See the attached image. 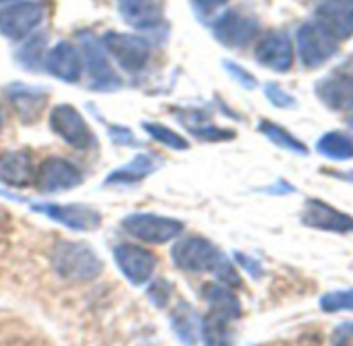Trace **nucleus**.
Instances as JSON below:
<instances>
[{"instance_id": "f257e3e1", "label": "nucleus", "mask_w": 353, "mask_h": 346, "mask_svg": "<svg viewBox=\"0 0 353 346\" xmlns=\"http://www.w3.org/2000/svg\"><path fill=\"white\" fill-rule=\"evenodd\" d=\"M52 266L59 276L69 282H90L98 278L104 263L92 247L75 241H61L52 249Z\"/></svg>"}, {"instance_id": "f03ea898", "label": "nucleus", "mask_w": 353, "mask_h": 346, "mask_svg": "<svg viewBox=\"0 0 353 346\" xmlns=\"http://www.w3.org/2000/svg\"><path fill=\"white\" fill-rule=\"evenodd\" d=\"M104 52L117 63L119 69L125 73H141L152 56L150 42L141 36L135 34H119V32H108L100 40Z\"/></svg>"}, {"instance_id": "7ed1b4c3", "label": "nucleus", "mask_w": 353, "mask_h": 346, "mask_svg": "<svg viewBox=\"0 0 353 346\" xmlns=\"http://www.w3.org/2000/svg\"><path fill=\"white\" fill-rule=\"evenodd\" d=\"M46 19V7L40 0H15L0 9V34L9 40L30 38Z\"/></svg>"}, {"instance_id": "20e7f679", "label": "nucleus", "mask_w": 353, "mask_h": 346, "mask_svg": "<svg viewBox=\"0 0 353 346\" xmlns=\"http://www.w3.org/2000/svg\"><path fill=\"white\" fill-rule=\"evenodd\" d=\"M295 42H297L299 61L305 69L322 67L339 50V40L318 21L303 23L295 34Z\"/></svg>"}, {"instance_id": "39448f33", "label": "nucleus", "mask_w": 353, "mask_h": 346, "mask_svg": "<svg viewBox=\"0 0 353 346\" xmlns=\"http://www.w3.org/2000/svg\"><path fill=\"white\" fill-rule=\"evenodd\" d=\"M123 230H127L131 237L150 243V245H162L168 243L172 239H176L185 224L176 218H168V216H158V214H129L123 218Z\"/></svg>"}, {"instance_id": "423d86ee", "label": "nucleus", "mask_w": 353, "mask_h": 346, "mask_svg": "<svg viewBox=\"0 0 353 346\" xmlns=\"http://www.w3.org/2000/svg\"><path fill=\"white\" fill-rule=\"evenodd\" d=\"M172 263L183 272H214L225 255L202 237H185L172 247Z\"/></svg>"}, {"instance_id": "0eeeda50", "label": "nucleus", "mask_w": 353, "mask_h": 346, "mask_svg": "<svg viewBox=\"0 0 353 346\" xmlns=\"http://www.w3.org/2000/svg\"><path fill=\"white\" fill-rule=\"evenodd\" d=\"M50 129L59 135L67 145L85 151L96 145L94 131L81 116V112L71 104H59L50 112Z\"/></svg>"}, {"instance_id": "6e6552de", "label": "nucleus", "mask_w": 353, "mask_h": 346, "mask_svg": "<svg viewBox=\"0 0 353 346\" xmlns=\"http://www.w3.org/2000/svg\"><path fill=\"white\" fill-rule=\"evenodd\" d=\"M83 181V172L65 158H46L36 168L34 187L42 193H63L71 191Z\"/></svg>"}, {"instance_id": "1a4fd4ad", "label": "nucleus", "mask_w": 353, "mask_h": 346, "mask_svg": "<svg viewBox=\"0 0 353 346\" xmlns=\"http://www.w3.org/2000/svg\"><path fill=\"white\" fill-rule=\"evenodd\" d=\"M260 32L256 17L243 11H227L212 23L214 38L227 48H245Z\"/></svg>"}, {"instance_id": "9d476101", "label": "nucleus", "mask_w": 353, "mask_h": 346, "mask_svg": "<svg viewBox=\"0 0 353 346\" xmlns=\"http://www.w3.org/2000/svg\"><path fill=\"white\" fill-rule=\"evenodd\" d=\"M79 42L83 48V52H81L83 69H88V73H90L92 87L98 91H112V89L121 87V77L114 73L102 44L92 36H79Z\"/></svg>"}, {"instance_id": "9b49d317", "label": "nucleus", "mask_w": 353, "mask_h": 346, "mask_svg": "<svg viewBox=\"0 0 353 346\" xmlns=\"http://www.w3.org/2000/svg\"><path fill=\"white\" fill-rule=\"evenodd\" d=\"M44 69L48 71V75H52L65 83H77L83 75L81 50L69 42H59L50 50H46Z\"/></svg>"}, {"instance_id": "f8f14e48", "label": "nucleus", "mask_w": 353, "mask_h": 346, "mask_svg": "<svg viewBox=\"0 0 353 346\" xmlns=\"http://www.w3.org/2000/svg\"><path fill=\"white\" fill-rule=\"evenodd\" d=\"M34 212L44 214L46 218L71 228V230H96L102 224V216L81 204H71V206H59V204H40L34 206Z\"/></svg>"}, {"instance_id": "ddd939ff", "label": "nucleus", "mask_w": 353, "mask_h": 346, "mask_svg": "<svg viewBox=\"0 0 353 346\" xmlns=\"http://www.w3.org/2000/svg\"><path fill=\"white\" fill-rule=\"evenodd\" d=\"M114 261L123 272V276L135 286L145 284L156 268V257L148 249L129 243L114 247Z\"/></svg>"}, {"instance_id": "4468645a", "label": "nucleus", "mask_w": 353, "mask_h": 346, "mask_svg": "<svg viewBox=\"0 0 353 346\" xmlns=\"http://www.w3.org/2000/svg\"><path fill=\"white\" fill-rule=\"evenodd\" d=\"M256 61L276 73H287L293 67V42L283 32L266 34L256 46Z\"/></svg>"}, {"instance_id": "2eb2a0df", "label": "nucleus", "mask_w": 353, "mask_h": 346, "mask_svg": "<svg viewBox=\"0 0 353 346\" xmlns=\"http://www.w3.org/2000/svg\"><path fill=\"white\" fill-rule=\"evenodd\" d=\"M301 220L305 226L326 230V233H339V235L353 233V218L349 214L334 210L332 206H328L320 199H307L305 202Z\"/></svg>"}, {"instance_id": "dca6fc26", "label": "nucleus", "mask_w": 353, "mask_h": 346, "mask_svg": "<svg viewBox=\"0 0 353 346\" xmlns=\"http://www.w3.org/2000/svg\"><path fill=\"white\" fill-rule=\"evenodd\" d=\"M36 164L28 151H9L0 155V183L15 189L34 187Z\"/></svg>"}, {"instance_id": "f3484780", "label": "nucleus", "mask_w": 353, "mask_h": 346, "mask_svg": "<svg viewBox=\"0 0 353 346\" xmlns=\"http://www.w3.org/2000/svg\"><path fill=\"white\" fill-rule=\"evenodd\" d=\"M316 94L324 106L336 112H349L353 110V75L345 71L332 73L316 85Z\"/></svg>"}, {"instance_id": "a211bd4d", "label": "nucleus", "mask_w": 353, "mask_h": 346, "mask_svg": "<svg viewBox=\"0 0 353 346\" xmlns=\"http://www.w3.org/2000/svg\"><path fill=\"white\" fill-rule=\"evenodd\" d=\"M316 21L326 28L339 42L353 36V3L328 0L316 9Z\"/></svg>"}, {"instance_id": "6ab92c4d", "label": "nucleus", "mask_w": 353, "mask_h": 346, "mask_svg": "<svg viewBox=\"0 0 353 346\" xmlns=\"http://www.w3.org/2000/svg\"><path fill=\"white\" fill-rule=\"evenodd\" d=\"M9 102L13 104L15 112L21 116L23 122H34L42 114L46 102H48V91L42 87H30L26 83H13L7 89Z\"/></svg>"}, {"instance_id": "aec40b11", "label": "nucleus", "mask_w": 353, "mask_h": 346, "mask_svg": "<svg viewBox=\"0 0 353 346\" xmlns=\"http://www.w3.org/2000/svg\"><path fill=\"white\" fill-rule=\"evenodd\" d=\"M233 321H237L233 315L210 309L200 325L204 346H235V334L231 327Z\"/></svg>"}, {"instance_id": "412c9836", "label": "nucleus", "mask_w": 353, "mask_h": 346, "mask_svg": "<svg viewBox=\"0 0 353 346\" xmlns=\"http://www.w3.org/2000/svg\"><path fill=\"white\" fill-rule=\"evenodd\" d=\"M121 15L125 21L137 30H154L162 23V9L152 0H137V3H121Z\"/></svg>"}, {"instance_id": "4be33fe9", "label": "nucleus", "mask_w": 353, "mask_h": 346, "mask_svg": "<svg viewBox=\"0 0 353 346\" xmlns=\"http://www.w3.org/2000/svg\"><path fill=\"white\" fill-rule=\"evenodd\" d=\"M156 168L154 160L145 153H137L129 164L117 168L106 177V185H135L143 181L148 175H152Z\"/></svg>"}, {"instance_id": "5701e85b", "label": "nucleus", "mask_w": 353, "mask_h": 346, "mask_svg": "<svg viewBox=\"0 0 353 346\" xmlns=\"http://www.w3.org/2000/svg\"><path fill=\"white\" fill-rule=\"evenodd\" d=\"M172 329L174 334L179 336V340L188 346H194L198 336H200V325H202V319L198 317V313L194 311V307L181 303L172 311Z\"/></svg>"}, {"instance_id": "b1692460", "label": "nucleus", "mask_w": 353, "mask_h": 346, "mask_svg": "<svg viewBox=\"0 0 353 346\" xmlns=\"http://www.w3.org/2000/svg\"><path fill=\"white\" fill-rule=\"evenodd\" d=\"M202 294L208 301L212 311H221V313H227V315H233L235 319H239L241 303H239V299L235 296V292L229 286H225V284H206Z\"/></svg>"}, {"instance_id": "393cba45", "label": "nucleus", "mask_w": 353, "mask_h": 346, "mask_svg": "<svg viewBox=\"0 0 353 346\" xmlns=\"http://www.w3.org/2000/svg\"><path fill=\"white\" fill-rule=\"evenodd\" d=\"M318 151L330 160H351L353 158V137L343 133V131H330L324 133L318 139Z\"/></svg>"}, {"instance_id": "a878e982", "label": "nucleus", "mask_w": 353, "mask_h": 346, "mask_svg": "<svg viewBox=\"0 0 353 346\" xmlns=\"http://www.w3.org/2000/svg\"><path fill=\"white\" fill-rule=\"evenodd\" d=\"M258 129L262 131V135H266V137H268L272 143H276L279 147L289 149V151H295V153H301V155L307 153V147H305L297 137H293L287 129H283V127H279V125H274V122H268V120H262V122L258 125Z\"/></svg>"}, {"instance_id": "bb28decb", "label": "nucleus", "mask_w": 353, "mask_h": 346, "mask_svg": "<svg viewBox=\"0 0 353 346\" xmlns=\"http://www.w3.org/2000/svg\"><path fill=\"white\" fill-rule=\"evenodd\" d=\"M143 131L158 143H162L164 147H170V149H176V151H183L190 147V141L179 135L176 131L164 127V125H158V122H143Z\"/></svg>"}, {"instance_id": "cd10ccee", "label": "nucleus", "mask_w": 353, "mask_h": 346, "mask_svg": "<svg viewBox=\"0 0 353 346\" xmlns=\"http://www.w3.org/2000/svg\"><path fill=\"white\" fill-rule=\"evenodd\" d=\"M44 46H46V34H38L34 36L30 42H26V46L19 50L17 58L23 67H28V71H36V67L40 63H44Z\"/></svg>"}, {"instance_id": "c85d7f7f", "label": "nucleus", "mask_w": 353, "mask_h": 346, "mask_svg": "<svg viewBox=\"0 0 353 346\" xmlns=\"http://www.w3.org/2000/svg\"><path fill=\"white\" fill-rule=\"evenodd\" d=\"M320 309L326 313L336 311H353V288L349 290H334L320 299Z\"/></svg>"}, {"instance_id": "c756f323", "label": "nucleus", "mask_w": 353, "mask_h": 346, "mask_svg": "<svg viewBox=\"0 0 353 346\" xmlns=\"http://www.w3.org/2000/svg\"><path fill=\"white\" fill-rule=\"evenodd\" d=\"M225 65V69H227V73L241 85V87H245V89H254L256 85H258V81H256V77L250 73V71H245L241 65H237V63H233V61H225L223 63Z\"/></svg>"}, {"instance_id": "7c9ffc66", "label": "nucleus", "mask_w": 353, "mask_h": 346, "mask_svg": "<svg viewBox=\"0 0 353 346\" xmlns=\"http://www.w3.org/2000/svg\"><path fill=\"white\" fill-rule=\"evenodd\" d=\"M264 94H266V98H268L274 106H279V108H291V106H295V98L289 96V94H287L281 85H276V83H266Z\"/></svg>"}, {"instance_id": "2f4dec72", "label": "nucleus", "mask_w": 353, "mask_h": 346, "mask_svg": "<svg viewBox=\"0 0 353 346\" xmlns=\"http://www.w3.org/2000/svg\"><path fill=\"white\" fill-rule=\"evenodd\" d=\"M192 133L198 139H204V141H227V139H233L235 137L233 131L219 129V127H200V129H192Z\"/></svg>"}, {"instance_id": "473e14b6", "label": "nucleus", "mask_w": 353, "mask_h": 346, "mask_svg": "<svg viewBox=\"0 0 353 346\" xmlns=\"http://www.w3.org/2000/svg\"><path fill=\"white\" fill-rule=\"evenodd\" d=\"M229 0H192V7H194V11H196V15L202 19H206V17H210V15H214L223 5H227Z\"/></svg>"}, {"instance_id": "72a5a7b5", "label": "nucleus", "mask_w": 353, "mask_h": 346, "mask_svg": "<svg viewBox=\"0 0 353 346\" xmlns=\"http://www.w3.org/2000/svg\"><path fill=\"white\" fill-rule=\"evenodd\" d=\"M332 346H353V321H345L334 329Z\"/></svg>"}, {"instance_id": "f704fd0d", "label": "nucleus", "mask_w": 353, "mask_h": 346, "mask_svg": "<svg viewBox=\"0 0 353 346\" xmlns=\"http://www.w3.org/2000/svg\"><path fill=\"white\" fill-rule=\"evenodd\" d=\"M150 296H152V301H154L158 307H164V305H166V301H168V296H170V286H168L164 280H158V282H154V284H152V288H150Z\"/></svg>"}, {"instance_id": "c9c22d12", "label": "nucleus", "mask_w": 353, "mask_h": 346, "mask_svg": "<svg viewBox=\"0 0 353 346\" xmlns=\"http://www.w3.org/2000/svg\"><path fill=\"white\" fill-rule=\"evenodd\" d=\"M110 137L117 141V143H123V145H139L135 137H131V131L125 129V127H110Z\"/></svg>"}, {"instance_id": "e433bc0d", "label": "nucleus", "mask_w": 353, "mask_h": 346, "mask_svg": "<svg viewBox=\"0 0 353 346\" xmlns=\"http://www.w3.org/2000/svg\"><path fill=\"white\" fill-rule=\"evenodd\" d=\"M235 257H237V261H239V263H241V266H243V268H245L250 274H254L256 278L262 274V270H260V263H258L256 259H250L248 255H241V253H237Z\"/></svg>"}, {"instance_id": "4c0bfd02", "label": "nucleus", "mask_w": 353, "mask_h": 346, "mask_svg": "<svg viewBox=\"0 0 353 346\" xmlns=\"http://www.w3.org/2000/svg\"><path fill=\"white\" fill-rule=\"evenodd\" d=\"M343 71H345V73H349V75H353V58L347 63V69H343Z\"/></svg>"}, {"instance_id": "58836bf2", "label": "nucleus", "mask_w": 353, "mask_h": 346, "mask_svg": "<svg viewBox=\"0 0 353 346\" xmlns=\"http://www.w3.org/2000/svg\"><path fill=\"white\" fill-rule=\"evenodd\" d=\"M3 122H5V116H3V108H0V129H3Z\"/></svg>"}, {"instance_id": "ea45409f", "label": "nucleus", "mask_w": 353, "mask_h": 346, "mask_svg": "<svg viewBox=\"0 0 353 346\" xmlns=\"http://www.w3.org/2000/svg\"><path fill=\"white\" fill-rule=\"evenodd\" d=\"M3 3H15V0H0V5H3Z\"/></svg>"}, {"instance_id": "a19ab883", "label": "nucleus", "mask_w": 353, "mask_h": 346, "mask_svg": "<svg viewBox=\"0 0 353 346\" xmlns=\"http://www.w3.org/2000/svg\"><path fill=\"white\" fill-rule=\"evenodd\" d=\"M121 3H137V0H121Z\"/></svg>"}, {"instance_id": "79ce46f5", "label": "nucleus", "mask_w": 353, "mask_h": 346, "mask_svg": "<svg viewBox=\"0 0 353 346\" xmlns=\"http://www.w3.org/2000/svg\"><path fill=\"white\" fill-rule=\"evenodd\" d=\"M339 3H353V0H339Z\"/></svg>"}, {"instance_id": "37998d69", "label": "nucleus", "mask_w": 353, "mask_h": 346, "mask_svg": "<svg viewBox=\"0 0 353 346\" xmlns=\"http://www.w3.org/2000/svg\"><path fill=\"white\" fill-rule=\"evenodd\" d=\"M349 125H351V129H353V118H351V120H349Z\"/></svg>"}]
</instances>
